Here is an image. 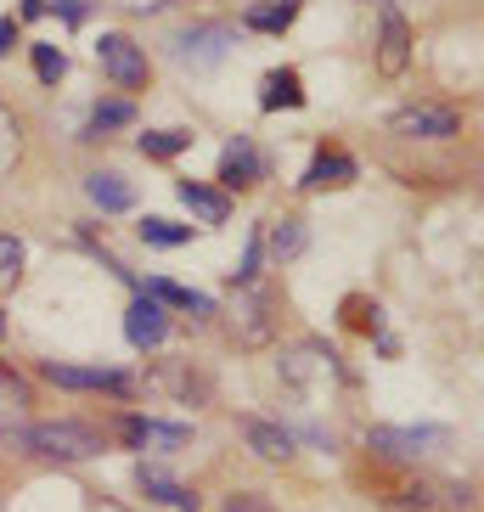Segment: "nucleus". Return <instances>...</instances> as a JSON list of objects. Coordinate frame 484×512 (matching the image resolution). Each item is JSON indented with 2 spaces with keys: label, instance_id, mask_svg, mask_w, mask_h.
I'll use <instances>...</instances> for the list:
<instances>
[{
  "label": "nucleus",
  "instance_id": "obj_20",
  "mask_svg": "<svg viewBox=\"0 0 484 512\" xmlns=\"http://www.w3.org/2000/svg\"><path fill=\"white\" fill-rule=\"evenodd\" d=\"M181 203L203 220V226H220V220H226V197L209 192V186H197V181H181Z\"/></svg>",
  "mask_w": 484,
  "mask_h": 512
},
{
  "label": "nucleus",
  "instance_id": "obj_25",
  "mask_svg": "<svg viewBox=\"0 0 484 512\" xmlns=\"http://www.w3.org/2000/svg\"><path fill=\"white\" fill-rule=\"evenodd\" d=\"M17 276H23V242L0 237V287H12Z\"/></svg>",
  "mask_w": 484,
  "mask_h": 512
},
{
  "label": "nucleus",
  "instance_id": "obj_16",
  "mask_svg": "<svg viewBox=\"0 0 484 512\" xmlns=\"http://www.w3.org/2000/svg\"><path fill=\"white\" fill-rule=\"evenodd\" d=\"M349 181H355V158H344V152H321L316 164L304 169V181H299V186L321 192V186H349Z\"/></svg>",
  "mask_w": 484,
  "mask_h": 512
},
{
  "label": "nucleus",
  "instance_id": "obj_30",
  "mask_svg": "<svg viewBox=\"0 0 484 512\" xmlns=\"http://www.w3.org/2000/svg\"><path fill=\"white\" fill-rule=\"evenodd\" d=\"M62 6V17H68V23H79V17H85V0H57Z\"/></svg>",
  "mask_w": 484,
  "mask_h": 512
},
{
  "label": "nucleus",
  "instance_id": "obj_4",
  "mask_svg": "<svg viewBox=\"0 0 484 512\" xmlns=\"http://www.w3.org/2000/svg\"><path fill=\"white\" fill-rule=\"evenodd\" d=\"M96 62H102V74L113 79L119 91L147 85V51H141L130 34H102V40H96Z\"/></svg>",
  "mask_w": 484,
  "mask_h": 512
},
{
  "label": "nucleus",
  "instance_id": "obj_14",
  "mask_svg": "<svg viewBox=\"0 0 484 512\" xmlns=\"http://www.w3.org/2000/svg\"><path fill=\"white\" fill-rule=\"evenodd\" d=\"M220 181H226V186H254L259 181V152H254V141H248V136H237L226 147V158H220Z\"/></svg>",
  "mask_w": 484,
  "mask_h": 512
},
{
  "label": "nucleus",
  "instance_id": "obj_7",
  "mask_svg": "<svg viewBox=\"0 0 484 512\" xmlns=\"http://www.w3.org/2000/svg\"><path fill=\"white\" fill-rule=\"evenodd\" d=\"M124 439H130L136 451H158V456L186 451V445H192V434H186L181 422H152V417H130V422H124Z\"/></svg>",
  "mask_w": 484,
  "mask_h": 512
},
{
  "label": "nucleus",
  "instance_id": "obj_1",
  "mask_svg": "<svg viewBox=\"0 0 484 512\" xmlns=\"http://www.w3.org/2000/svg\"><path fill=\"white\" fill-rule=\"evenodd\" d=\"M23 451L51 456V462H85V456H102V434L85 428V422H34L23 434H12Z\"/></svg>",
  "mask_w": 484,
  "mask_h": 512
},
{
  "label": "nucleus",
  "instance_id": "obj_22",
  "mask_svg": "<svg viewBox=\"0 0 484 512\" xmlns=\"http://www.w3.org/2000/svg\"><path fill=\"white\" fill-rule=\"evenodd\" d=\"M186 147H192L186 130H147V136H141V152H147V158H175V152H186Z\"/></svg>",
  "mask_w": 484,
  "mask_h": 512
},
{
  "label": "nucleus",
  "instance_id": "obj_27",
  "mask_svg": "<svg viewBox=\"0 0 484 512\" xmlns=\"http://www.w3.org/2000/svg\"><path fill=\"white\" fill-rule=\"evenodd\" d=\"M12 158H17V124H12V113L0 107V175L12 169Z\"/></svg>",
  "mask_w": 484,
  "mask_h": 512
},
{
  "label": "nucleus",
  "instance_id": "obj_29",
  "mask_svg": "<svg viewBox=\"0 0 484 512\" xmlns=\"http://www.w3.org/2000/svg\"><path fill=\"white\" fill-rule=\"evenodd\" d=\"M231 512H271L259 496H231Z\"/></svg>",
  "mask_w": 484,
  "mask_h": 512
},
{
  "label": "nucleus",
  "instance_id": "obj_15",
  "mask_svg": "<svg viewBox=\"0 0 484 512\" xmlns=\"http://www.w3.org/2000/svg\"><path fill=\"white\" fill-rule=\"evenodd\" d=\"M85 192H91V203L102 214H124L130 203H136L130 181H124V175H113V169H107V175H91V181H85Z\"/></svg>",
  "mask_w": 484,
  "mask_h": 512
},
{
  "label": "nucleus",
  "instance_id": "obj_28",
  "mask_svg": "<svg viewBox=\"0 0 484 512\" xmlns=\"http://www.w3.org/2000/svg\"><path fill=\"white\" fill-rule=\"evenodd\" d=\"M12 46H17V23H12V17H0V57H6Z\"/></svg>",
  "mask_w": 484,
  "mask_h": 512
},
{
  "label": "nucleus",
  "instance_id": "obj_32",
  "mask_svg": "<svg viewBox=\"0 0 484 512\" xmlns=\"http://www.w3.org/2000/svg\"><path fill=\"white\" fill-rule=\"evenodd\" d=\"M0 332H6V321H0Z\"/></svg>",
  "mask_w": 484,
  "mask_h": 512
},
{
  "label": "nucleus",
  "instance_id": "obj_17",
  "mask_svg": "<svg viewBox=\"0 0 484 512\" xmlns=\"http://www.w3.org/2000/svg\"><path fill=\"white\" fill-rule=\"evenodd\" d=\"M141 293H147V299H158V304H175V310H192V316H214V304L203 299V293H192V287H175V282H164V276H152Z\"/></svg>",
  "mask_w": 484,
  "mask_h": 512
},
{
  "label": "nucleus",
  "instance_id": "obj_33",
  "mask_svg": "<svg viewBox=\"0 0 484 512\" xmlns=\"http://www.w3.org/2000/svg\"><path fill=\"white\" fill-rule=\"evenodd\" d=\"M383 6H389V0H383Z\"/></svg>",
  "mask_w": 484,
  "mask_h": 512
},
{
  "label": "nucleus",
  "instance_id": "obj_19",
  "mask_svg": "<svg viewBox=\"0 0 484 512\" xmlns=\"http://www.w3.org/2000/svg\"><path fill=\"white\" fill-rule=\"evenodd\" d=\"M304 91H299V74L293 68H282V74H265V91H259V107L265 113H276V107H299Z\"/></svg>",
  "mask_w": 484,
  "mask_h": 512
},
{
  "label": "nucleus",
  "instance_id": "obj_24",
  "mask_svg": "<svg viewBox=\"0 0 484 512\" xmlns=\"http://www.w3.org/2000/svg\"><path fill=\"white\" fill-rule=\"evenodd\" d=\"M34 74L46 79V85H57V79L68 74V57H62L57 46H34Z\"/></svg>",
  "mask_w": 484,
  "mask_h": 512
},
{
  "label": "nucleus",
  "instance_id": "obj_2",
  "mask_svg": "<svg viewBox=\"0 0 484 512\" xmlns=\"http://www.w3.org/2000/svg\"><path fill=\"white\" fill-rule=\"evenodd\" d=\"M231 332H237L242 349H265L276 338V321H271V293L254 282L237 287V299H231Z\"/></svg>",
  "mask_w": 484,
  "mask_h": 512
},
{
  "label": "nucleus",
  "instance_id": "obj_11",
  "mask_svg": "<svg viewBox=\"0 0 484 512\" xmlns=\"http://www.w3.org/2000/svg\"><path fill=\"white\" fill-rule=\"evenodd\" d=\"M411 62V23L400 12H383V46H378V74H400Z\"/></svg>",
  "mask_w": 484,
  "mask_h": 512
},
{
  "label": "nucleus",
  "instance_id": "obj_6",
  "mask_svg": "<svg viewBox=\"0 0 484 512\" xmlns=\"http://www.w3.org/2000/svg\"><path fill=\"white\" fill-rule=\"evenodd\" d=\"M462 130L451 107H406V113H394V136L406 141H451Z\"/></svg>",
  "mask_w": 484,
  "mask_h": 512
},
{
  "label": "nucleus",
  "instance_id": "obj_26",
  "mask_svg": "<svg viewBox=\"0 0 484 512\" xmlns=\"http://www.w3.org/2000/svg\"><path fill=\"white\" fill-rule=\"evenodd\" d=\"M428 507H434V490H423V484H411L389 501V512H428Z\"/></svg>",
  "mask_w": 484,
  "mask_h": 512
},
{
  "label": "nucleus",
  "instance_id": "obj_9",
  "mask_svg": "<svg viewBox=\"0 0 484 512\" xmlns=\"http://www.w3.org/2000/svg\"><path fill=\"white\" fill-rule=\"evenodd\" d=\"M51 383H62V389H107V394H130V377L124 372H107V366H46Z\"/></svg>",
  "mask_w": 484,
  "mask_h": 512
},
{
  "label": "nucleus",
  "instance_id": "obj_13",
  "mask_svg": "<svg viewBox=\"0 0 484 512\" xmlns=\"http://www.w3.org/2000/svg\"><path fill=\"white\" fill-rule=\"evenodd\" d=\"M299 248H304V220H271L265 237H259V254H271L276 265L299 259Z\"/></svg>",
  "mask_w": 484,
  "mask_h": 512
},
{
  "label": "nucleus",
  "instance_id": "obj_3",
  "mask_svg": "<svg viewBox=\"0 0 484 512\" xmlns=\"http://www.w3.org/2000/svg\"><path fill=\"white\" fill-rule=\"evenodd\" d=\"M366 445L378 456H389V462H423V456L451 445V428H372Z\"/></svg>",
  "mask_w": 484,
  "mask_h": 512
},
{
  "label": "nucleus",
  "instance_id": "obj_18",
  "mask_svg": "<svg viewBox=\"0 0 484 512\" xmlns=\"http://www.w3.org/2000/svg\"><path fill=\"white\" fill-rule=\"evenodd\" d=\"M293 17H299V0H265V6H248L242 23H248V29H265V34H282Z\"/></svg>",
  "mask_w": 484,
  "mask_h": 512
},
{
  "label": "nucleus",
  "instance_id": "obj_8",
  "mask_svg": "<svg viewBox=\"0 0 484 512\" xmlns=\"http://www.w3.org/2000/svg\"><path fill=\"white\" fill-rule=\"evenodd\" d=\"M164 332H169V316H164V304H158V299H147V293H141V299L130 304V316H124V338H130V344H136V349H158V344H164Z\"/></svg>",
  "mask_w": 484,
  "mask_h": 512
},
{
  "label": "nucleus",
  "instance_id": "obj_10",
  "mask_svg": "<svg viewBox=\"0 0 484 512\" xmlns=\"http://www.w3.org/2000/svg\"><path fill=\"white\" fill-rule=\"evenodd\" d=\"M237 428H242V439H248V451H254V456H265V462H288V456H293V434L282 428V422L242 417Z\"/></svg>",
  "mask_w": 484,
  "mask_h": 512
},
{
  "label": "nucleus",
  "instance_id": "obj_21",
  "mask_svg": "<svg viewBox=\"0 0 484 512\" xmlns=\"http://www.w3.org/2000/svg\"><path fill=\"white\" fill-rule=\"evenodd\" d=\"M130 119H136V107H130V102H102L91 113V124H85V141L107 136V130H119V124H130Z\"/></svg>",
  "mask_w": 484,
  "mask_h": 512
},
{
  "label": "nucleus",
  "instance_id": "obj_12",
  "mask_svg": "<svg viewBox=\"0 0 484 512\" xmlns=\"http://www.w3.org/2000/svg\"><path fill=\"white\" fill-rule=\"evenodd\" d=\"M136 479H141V496H147V501H164V507L197 512V496L186 490V484H175V479H169L164 467H147V462H141V473H136Z\"/></svg>",
  "mask_w": 484,
  "mask_h": 512
},
{
  "label": "nucleus",
  "instance_id": "obj_31",
  "mask_svg": "<svg viewBox=\"0 0 484 512\" xmlns=\"http://www.w3.org/2000/svg\"><path fill=\"white\" fill-rule=\"evenodd\" d=\"M46 12V0H23V17H40Z\"/></svg>",
  "mask_w": 484,
  "mask_h": 512
},
{
  "label": "nucleus",
  "instance_id": "obj_5",
  "mask_svg": "<svg viewBox=\"0 0 484 512\" xmlns=\"http://www.w3.org/2000/svg\"><path fill=\"white\" fill-rule=\"evenodd\" d=\"M231 46H237V34L226 23H197V29H186L175 40V62H186V68H214V62L231 57Z\"/></svg>",
  "mask_w": 484,
  "mask_h": 512
},
{
  "label": "nucleus",
  "instance_id": "obj_23",
  "mask_svg": "<svg viewBox=\"0 0 484 512\" xmlns=\"http://www.w3.org/2000/svg\"><path fill=\"white\" fill-rule=\"evenodd\" d=\"M141 237H147L152 248H181V242H192V226H175V220H147V226H141Z\"/></svg>",
  "mask_w": 484,
  "mask_h": 512
}]
</instances>
